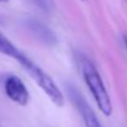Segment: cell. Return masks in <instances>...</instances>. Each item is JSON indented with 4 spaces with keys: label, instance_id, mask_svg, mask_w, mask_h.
<instances>
[{
    "label": "cell",
    "instance_id": "6da1fadb",
    "mask_svg": "<svg viewBox=\"0 0 127 127\" xmlns=\"http://www.w3.org/2000/svg\"><path fill=\"white\" fill-rule=\"evenodd\" d=\"M82 74H83L85 84L88 86L89 91L91 93L93 99L96 106L99 107V110L105 116H111L112 102H111L110 95L107 93V89L104 84V80L100 73L89 59H83L82 62Z\"/></svg>",
    "mask_w": 127,
    "mask_h": 127
},
{
    "label": "cell",
    "instance_id": "7a4b0ae2",
    "mask_svg": "<svg viewBox=\"0 0 127 127\" xmlns=\"http://www.w3.org/2000/svg\"><path fill=\"white\" fill-rule=\"evenodd\" d=\"M17 62L24 67V69L31 75V78L35 80V83L41 88L43 93L48 96V99L58 107H62L64 105V96L56 82L43 70L41 67H38L32 59H30L25 53L17 59Z\"/></svg>",
    "mask_w": 127,
    "mask_h": 127
},
{
    "label": "cell",
    "instance_id": "3957f363",
    "mask_svg": "<svg viewBox=\"0 0 127 127\" xmlns=\"http://www.w3.org/2000/svg\"><path fill=\"white\" fill-rule=\"evenodd\" d=\"M4 91L6 96L20 106H26L30 101V94L25 83L17 75H9L4 82Z\"/></svg>",
    "mask_w": 127,
    "mask_h": 127
},
{
    "label": "cell",
    "instance_id": "277c9868",
    "mask_svg": "<svg viewBox=\"0 0 127 127\" xmlns=\"http://www.w3.org/2000/svg\"><path fill=\"white\" fill-rule=\"evenodd\" d=\"M70 95H72V99H73L75 107L78 109L79 114L82 115L85 127H102L99 119H97V116L95 115L93 109L89 106V104L82 97V95L79 93H77L75 90H72Z\"/></svg>",
    "mask_w": 127,
    "mask_h": 127
},
{
    "label": "cell",
    "instance_id": "5b68a950",
    "mask_svg": "<svg viewBox=\"0 0 127 127\" xmlns=\"http://www.w3.org/2000/svg\"><path fill=\"white\" fill-rule=\"evenodd\" d=\"M0 53L10 58H14L15 61H17L24 54V52H21L1 31H0Z\"/></svg>",
    "mask_w": 127,
    "mask_h": 127
},
{
    "label": "cell",
    "instance_id": "8992f818",
    "mask_svg": "<svg viewBox=\"0 0 127 127\" xmlns=\"http://www.w3.org/2000/svg\"><path fill=\"white\" fill-rule=\"evenodd\" d=\"M125 46H126V49H127V37H125Z\"/></svg>",
    "mask_w": 127,
    "mask_h": 127
},
{
    "label": "cell",
    "instance_id": "52a82bcc",
    "mask_svg": "<svg viewBox=\"0 0 127 127\" xmlns=\"http://www.w3.org/2000/svg\"><path fill=\"white\" fill-rule=\"evenodd\" d=\"M6 1H9V0H0V2H6Z\"/></svg>",
    "mask_w": 127,
    "mask_h": 127
}]
</instances>
